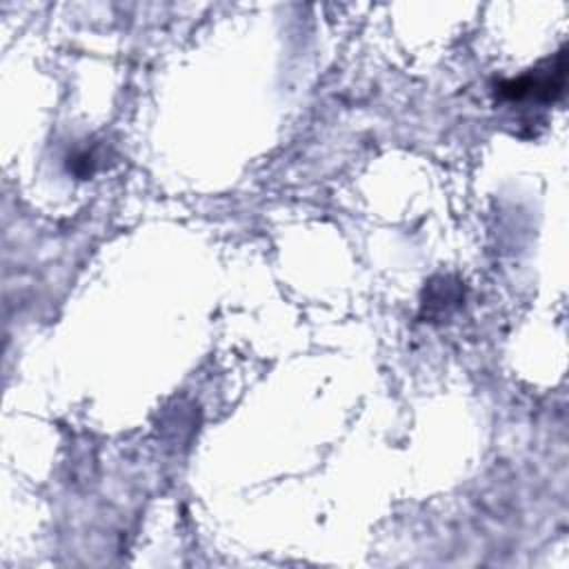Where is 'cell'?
Segmentation results:
<instances>
[{
    "instance_id": "obj_1",
    "label": "cell",
    "mask_w": 569,
    "mask_h": 569,
    "mask_svg": "<svg viewBox=\"0 0 569 569\" xmlns=\"http://www.w3.org/2000/svg\"><path fill=\"white\" fill-rule=\"evenodd\" d=\"M565 51H558V56L547 64V69H536L516 80H507L500 84L498 93L511 102H553L565 89Z\"/></svg>"
}]
</instances>
